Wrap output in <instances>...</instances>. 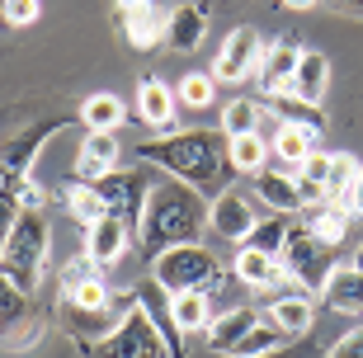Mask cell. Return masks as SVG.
<instances>
[{"label":"cell","mask_w":363,"mask_h":358,"mask_svg":"<svg viewBox=\"0 0 363 358\" xmlns=\"http://www.w3.org/2000/svg\"><path fill=\"white\" fill-rule=\"evenodd\" d=\"M203 226H208V203H203L199 189L179 184H156L147 198V213H142V226H137V245L147 259L156 254L175 250V245H194L203 236Z\"/></svg>","instance_id":"cell-1"},{"label":"cell","mask_w":363,"mask_h":358,"mask_svg":"<svg viewBox=\"0 0 363 358\" xmlns=\"http://www.w3.org/2000/svg\"><path fill=\"white\" fill-rule=\"evenodd\" d=\"M137 160L147 165H161L165 174H175L179 184L189 189H213L227 179V137L222 133H208V128H189V133L175 137H151V142L137 146Z\"/></svg>","instance_id":"cell-2"},{"label":"cell","mask_w":363,"mask_h":358,"mask_svg":"<svg viewBox=\"0 0 363 358\" xmlns=\"http://www.w3.org/2000/svg\"><path fill=\"white\" fill-rule=\"evenodd\" d=\"M43 269H48V222H43V213H19L10 236L0 240V274L33 297V288L43 283Z\"/></svg>","instance_id":"cell-3"},{"label":"cell","mask_w":363,"mask_h":358,"mask_svg":"<svg viewBox=\"0 0 363 358\" xmlns=\"http://www.w3.org/2000/svg\"><path fill=\"white\" fill-rule=\"evenodd\" d=\"M165 354H170V335L151 320V311L137 302V297L128 302V311L113 320L108 340H99V345L90 349V358H165Z\"/></svg>","instance_id":"cell-4"},{"label":"cell","mask_w":363,"mask_h":358,"mask_svg":"<svg viewBox=\"0 0 363 358\" xmlns=\"http://www.w3.org/2000/svg\"><path fill=\"white\" fill-rule=\"evenodd\" d=\"M222 274V264H217V254L208 250V245H175V250H165L151 259V279H156V288H165L170 297L175 292H189V288H208V283Z\"/></svg>","instance_id":"cell-5"},{"label":"cell","mask_w":363,"mask_h":358,"mask_svg":"<svg viewBox=\"0 0 363 358\" xmlns=\"http://www.w3.org/2000/svg\"><path fill=\"white\" fill-rule=\"evenodd\" d=\"M94 189H99L108 217H118V222H128L137 231V226H142V213H147V198H151V189H156V184H147V174H142V170H113V174H104Z\"/></svg>","instance_id":"cell-6"},{"label":"cell","mask_w":363,"mask_h":358,"mask_svg":"<svg viewBox=\"0 0 363 358\" xmlns=\"http://www.w3.org/2000/svg\"><path fill=\"white\" fill-rule=\"evenodd\" d=\"M283 264H288V274H293L302 288H316L321 292L325 274H330V250H325L321 240L311 236L307 226H293L288 231V240H283V254H279Z\"/></svg>","instance_id":"cell-7"},{"label":"cell","mask_w":363,"mask_h":358,"mask_svg":"<svg viewBox=\"0 0 363 358\" xmlns=\"http://www.w3.org/2000/svg\"><path fill=\"white\" fill-rule=\"evenodd\" d=\"M259 57H264V47H259V33L255 28H231L227 43H222V52H217V67H213V80L217 85H241V80H250L259 71Z\"/></svg>","instance_id":"cell-8"},{"label":"cell","mask_w":363,"mask_h":358,"mask_svg":"<svg viewBox=\"0 0 363 358\" xmlns=\"http://www.w3.org/2000/svg\"><path fill=\"white\" fill-rule=\"evenodd\" d=\"M231 274L245 283V288H288V292H307L302 283L288 274V264H283L279 254H264V250H250V245H241L236 250V264H231Z\"/></svg>","instance_id":"cell-9"},{"label":"cell","mask_w":363,"mask_h":358,"mask_svg":"<svg viewBox=\"0 0 363 358\" xmlns=\"http://www.w3.org/2000/svg\"><path fill=\"white\" fill-rule=\"evenodd\" d=\"M259 217L250 213V203H245V194H236V189H222L213 198V208H208V226H213V236L231 240V245H245L250 240V231H255Z\"/></svg>","instance_id":"cell-10"},{"label":"cell","mask_w":363,"mask_h":358,"mask_svg":"<svg viewBox=\"0 0 363 358\" xmlns=\"http://www.w3.org/2000/svg\"><path fill=\"white\" fill-rule=\"evenodd\" d=\"M137 118L147 123L151 133H175L179 128V94L165 90L156 76H147L142 85H137Z\"/></svg>","instance_id":"cell-11"},{"label":"cell","mask_w":363,"mask_h":358,"mask_svg":"<svg viewBox=\"0 0 363 358\" xmlns=\"http://www.w3.org/2000/svg\"><path fill=\"white\" fill-rule=\"evenodd\" d=\"M297 62H302V47H297L293 38H279L274 47H264V57H259V71H255L259 94H264V99H274V94H288Z\"/></svg>","instance_id":"cell-12"},{"label":"cell","mask_w":363,"mask_h":358,"mask_svg":"<svg viewBox=\"0 0 363 358\" xmlns=\"http://www.w3.org/2000/svg\"><path fill=\"white\" fill-rule=\"evenodd\" d=\"M118 156L123 146L113 133H85L81 137V151H76V179H85V184H99L104 174L118 170Z\"/></svg>","instance_id":"cell-13"},{"label":"cell","mask_w":363,"mask_h":358,"mask_svg":"<svg viewBox=\"0 0 363 358\" xmlns=\"http://www.w3.org/2000/svg\"><path fill=\"white\" fill-rule=\"evenodd\" d=\"M128 245H133V226L118 222V217H104V222H94L90 231H85V254H90L99 269H113L128 254Z\"/></svg>","instance_id":"cell-14"},{"label":"cell","mask_w":363,"mask_h":358,"mask_svg":"<svg viewBox=\"0 0 363 358\" xmlns=\"http://www.w3.org/2000/svg\"><path fill=\"white\" fill-rule=\"evenodd\" d=\"M330 311H345V316H363V274L354 264H330L321 292H316Z\"/></svg>","instance_id":"cell-15"},{"label":"cell","mask_w":363,"mask_h":358,"mask_svg":"<svg viewBox=\"0 0 363 358\" xmlns=\"http://www.w3.org/2000/svg\"><path fill=\"white\" fill-rule=\"evenodd\" d=\"M259 320H264V316H259L255 306H231V311H217V316H213V325L203 330V340H208V349H217V354H231V349L241 345Z\"/></svg>","instance_id":"cell-16"},{"label":"cell","mask_w":363,"mask_h":358,"mask_svg":"<svg viewBox=\"0 0 363 358\" xmlns=\"http://www.w3.org/2000/svg\"><path fill=\"white\" fill-rule=\"evenodd\" d=\"M264 320L279 325L288 340H293V335H307L311 320H316V302H311V292H283V297H274V302H269Z\"/></svg>","instance_id":"cell-17"},{"label":"cell","mask_w":363,"mask_h":358,"mask_svg":"<svg viewBox=\"0 0 363 358\" xmlns=\"http://www.w3.org/2000/svg\"><path fill=\"white\" fill-rule=\"evenodd\" d=\"M170 325H175V335H203L213 325V297L203 288L175 292L170 297Z\"/></svg>","instance_id":"cell-18"},{"label":"cell","mask_w":363,"mask_h":358,"mask_svg":"<svg viewBox=\"0 0 363 358\" xmlns=\"http://www.w3.org/2000/svg\"><path fill=\"white\" fill-rule=\"evenodd\" d=\"M350 208L345 203H321V208H302V226H307L311 236L321 240L325 250H335L340 240L350 236Z\"/></svg>","instance_id":"cell-19"},{"label":"cell","mask_w":363,"mask_h":358,"mask_svg":"<svg viewBox=\"0 0 363 358\" xmlns=\"http://www.w3.org/2000/svg\"><path fill=\"white\" fill-rule=\"evenodd\" d=\"M255 198L264 203L269 213H302L293 170H259L255 174Z\"/></svg>","instance_id":"cell-20"},{"label":"cell","mask_w":363,"mask_h":358,"mask_svg":"<svg viewBox=\"0 0 363 358\" xmlns=\"http://www.w3.org/2000/svg\"><path fill=\"white\" fill-rule=\"evenodd\" d=\"M203 38H208V14H203L199 5H175V10H170V28H165V47L199 52Z\"/></svg>","instance_id":"cell-21"},{"label":"cell","mask_w":363,"mask_h":358,"mask_svg":"<svg viewBox=\"0 0 363 358\" xmlns=\"http://www.w3.org/2000/svg\"><path fill=\"white\" fill-rule=\"evenodd\" d=\"M325 85H330V62H325V52H302L288 94L307 99V104H325Z\"/></svg>","instance_id":"cell-22"},{"label":"cell","mask_w":363,"mask_h":358,"mask_svg":"<svg viewBox=\"0 0 363 358\" xmlns=\"http://www.w3.org/2000/svg\"><path fill=\"white\" fill-rule=\"evenodd\" d=\"M316 151V133H307V128H288V123H274L269 133V156L279 160L283 170H297L302 160Z\"/></svg>","instance_id":"cell-23"},{"label":"cell","mask_w":363,"mask_h":358,"mask_svg":"<svg viewBox=\"0 0 363 358\" xmlns=\"http://www.w3.org/2000/svg\"><path fill=\"white\" fill-rule=\"evenodd\" d=\"M264 108L274 113V123L307 128V133H316V137L325 133V113H321V104H307V99H297V94H274V99H264Z\"/></svg>","instance_id":"cell-24"},{"label":"cell","mask_w":363,"mask_h":358,"mask_svg":"<svg viewBox=\"0 0 363 358\" xmlns=\"http://www.w3.org/2000/svg\"><path fill=\"white\" fill-rule=\"evenodd\" d=\"M123 118H128V108H123L118 94H108V90L90 94V99L81 104V123H85V133H118Z\"/></svg>","instance_id":"cell-25"},{"label":"cell","mask_w":363,"mask_h":358,"mask_svg":"<svg viewBox=\"0 0 363 358\" xmlns=\"http://www.w3.org/2000/svg\"><path fill=\"white\" fill-rule=\"evenodd\" d=\"M62 203H67V213L76 217V222L90 231L94 222H104L108 217V208H104V198H99V189L94 184H85V179H71L67 184V194H62Z\"/></svg>","instance_id":"cell-26"},{"label":"cell","mask_w":363,"mask_h":358,"mask_svg":"<svg viewBox=\"0 0 363 358\" xmlns=\"http://www.w3.org/2000/svg\"><path fill=\"white\" fill-rule=\"evenodd\" d=\"M165 28H170V10H156V5L123 19L128 43H133V47H142V52H147V47H156V43H165Z\"/></svg>","instance_id":"cell-27"},{"label":"cell","mask_w":363,"mask_h":358,"mask_svg":"<svg viewBox=\"0 0 363 358\" xmlns=\"http://www.w3.org/2000/svg\"><path fill=\"white\" fill-rule=\"evenodd\" d=\"M227 160H231V170H241V174H259V170H269V137H231L227 142Z\"/></svg>","instance_id":"cell-28"},{"label":"cell","mask_w":363,"mask_h":358,"mask_svg":"<svg viewBox=\"0 0 363 358\" xmlns=\"http://www.w3.org/2000/svg\"><path fill=\"white\" fill-rule=\"evenodd\" d=\"M259 118H264V104L259 99H231L227 108H222V128L217 133L227 137H250V133H259Z\"/></svg>","instance_id":"cell-29"},{"label":"cell","mask_w":363,"mask_h":358,"mask_svg":"<svg viewBox=\"0 0 363 358\" xmlns=\"http://www.w3.org/2000/svg\"><path fill=\"white\" fill-rule=\"evenodd\" d=\"M283 345H288V335H283L279 325H269V320H259L255 330L231 349V358H269V354H279Z\"/></svg>","instance_id":"cell-30"},{"label":"cell","mask_w":363,"mask_h":358,"mask_svg":"<svg viewBox=\"0 0 363 358\" xmlns=\"http://www.w3.org/2000/svg\"><path fill=\"white\" fill-rule=\"evenodd\" d=\"M359 160L350 156V151H330V179H325V198L330 203H345L350 198V189H354V179H359Z\"/></svg>","instance_id":"cell-31"},{"label":"cell","mask_w":363,"mask_h":358,"mask_svg":"<svg viewBox=\"0 0 363 358\" xmlns=\"http://www.w3.org/2000/svg\"><path fill=\"white\" fill-rule=\"evenodd\" d=\"M288 231H293V222H288V213H274L264 217V222H255V231H250V250H264V254H283V240H288Z\"/></svg>","instance_id":"cell-32"},{"label":"cell","mask_w":363,"mask_h":358,"mask_svg":"<svg viewBox=\"0 0 363 358\" xmlns=\"http://www.w3.org/2000/svg\"><path fill=\"white\" fill-rule=\"evenodd\" d=\"M67 306H71V311H81V316H104V311H108L104 279H85V283H76V288H67Z\"/></svg>","instance_id":"cell-33"},{"label":"cell","mask_w":363,"mask_h":358,"mask_svg":"<svg viewBox=\"0 0 363 358\" xmlns=\"http://www.w3.org/2000/svg\"><path fill=\"white\" fill-rule=\"evenodd\" d=\"M24 320H33L28 316V292H19L0 274V335H10L14 325H24Z\"/></svg>","instance_id":"cell-34"},{"label":"cell","mask_w":363,"mask_h":358,"mask_svg":"<svg viewBox=\"0 0 363 358\" xmlns=\"http://www.w3.org/2000/svg\"><path fill=\"white\" fill-rule=\"evenodd\" d=\"M213 90H217V80L208 71H189L175 94H179V104H189V108H208L213 104Z\"/></svg>","instance_id":"cell-35"},{"label":"cell","mask_w":363,"mask_h":358,"mask_svg":"<svg viewBox=\"0 0 363 358\" xmlns=\"http://www.w3.org/2000/svg\"><path fill=\"white\" fill-rule=\"evenodd\" d=\"M38 14H43L38 0H0V24H10V28L38 24Z\"/></svg>","instance_id":"cell-36"},{"label":"cell","mask_w":363,"mask_h":358,"mask_svg":"<svg viewBox=\"0 0 363 358\" xmlns=\"http://www.w3.org/2000/svg\"><path fill=\"white\" fill-rule=\"evenodd\" d=\"M85 279H104V269L94 264L90 254H81V259H71V264L62 269V292H67V288H76V283H85Z\"/></svg>","instance_id":"cell-37"},{"label":"cell","mask_w":363,"mask_h":358,"mask_svg":"<svg viewBox=\"0 0 363 358\" xmlns=\"http://www.w3.org/2000/svg\"><path fill=\"white\" fill-rule=\"evenodd\" d=\"M325 358H363V330L340 335L335 345H330V354H325Z\"/></svg>","instance_id":"cell-38"},{"label":"cell","mask_w":363,"mask_h":358,"mask_svg":"<svg viewBox=\"0 0 363 358\" xmlns=\"http://www.w3.org/2000/svg\"><path fill=\"white\" fill-rule=\"evenodd\" d=\"M345 208H350V217H363V170H359V179H354V189H350V198H345Z\"/></svg>","instance_id":"cell-39"},{"label":"cell","mask_w":363,"mask_h":358,"mask_svg":"<svg viewBox=\"0 0 363 358\" xmlns=\"http://www.w3.org/2000/svg\"><path fill=\"white\" fill-rule=\"evenodd\" d=\"M151 5H156V0H118L123 19H128V14H142V10H151Z\"/></svg>","instance_id":"cell-40"},{"label":"cell","mask_w":363,"mask_h":358,"mask_svg":"<svg viewBox=\"0 0 363 358\" xmlns=\"http://www.w3.org/2000/svg\"><path fill=\"white\" fill-rule=\"evenodd\" d=\"M10 184H14V179H10V165H5V156H0V194H10Z\"/></svg>","instance_id":"cell-41"},{"label":"cell","mask_w":363,"mask_h":358,"mask_svg":"<svg viewBox=\"0 0 363 358\" xmlns=\"http://www.w3.org/2000/svg\"><path fill=\"white\" fill-rule=\"evenodd\" d=\"M283 10H311V5H316V0H279Z\"/></svg>","instance_id":"cell-42"},{"label":"cell","mask_w":363,"mask_h":358,"mask_svg":"<svg viewBox=\"0 0 363 358\" xmlns=\"http://www.w3.org/2000/svg\"><path fill=\"white\" fill-rule=\"evenodd\" d=\"M350 264H354V269H359V274H363V245H359V250H354V259H350Z\"/></svg>","instance_id":"cell-43"},{"label":"cell","mask_w":363,"mask_h":358,"mask_svg":"<svg viewBox=\"0 0 363 358\" xmlns=\"http://www.w3.org/2000/svg\"><path fill=\"white\" fill-rule=\"evenodd\" d=\"M350 5H354V10H363V0H350Z\"/></svg>","instance_id":"cell-44"}]
</instances>
